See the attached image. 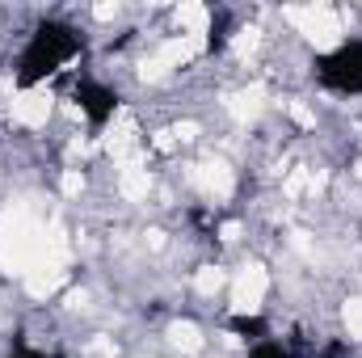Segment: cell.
I'll list each match as a JSON object with an SVG mask.
<instances>
[{
	"mask_svg": "<svg viewBox=\"0 0 362 358\" xmlns=\"http://www.w3.org/2000/svg\"><path fill=\"white\" fill-rule=\"evenodd\" d=\"M228 30H232V13L228 8H215L211 13V51H223L228 47V38H232Z\"/></svg>",
	"mask_w": 362,
	"mask_h": 358,
	"instance_id": "5b68a950",
	"label": "cell"
},
{
	"mask_svg": "<svg viewBox=\"0 0 362 358\" xmlns=\"http://www.w3.org/2000/svg\"><path fill=\"white\" fill-rule=\"evenodd\" d=\"M249 358H295V354H291V346H282V342H274V337H266V342L249 346Z\"/></svg>",
	"mask_w": 362,
	"mask_h": 358,
	"instance_id": "8992f818",
	"label": "cell"
},
{
	"mask_svg": "<svg viewBox=\"0 0 362 358\" xmlns=\"http://www.w3.org/2000/svg\"><path fill=\"white\" fill-rule=\"evenodd\" d=\"M320 358H350V346H346V342H329V346L320 350Z\"/></svg>",
	"mask_w": 362,
	"mask_h": 358,
	"instance_id": "ba28073f",
	"label": "cell"
},
{
	"mask_svg": "<svg viewBox=\"0 0 362 358\" xmlns=\"http://www.w3.org/2000/svg\"><path fill=\"white\" fill-rule=\"evenodd\" d=\"M8 358H64V354H47V350H34L25 337H13V350H8Z\"/></svg>",
	"mask_w": 362,
	"mask_h": 358,
	"instance_id": "52a82bcc",
	"label": "cell"
},
{
	"mask_svg": "<svg viewBox=\"0 0 362 358\" xmlns=\"http://www.w3.org/2000/svg\"><path fill=\"white\" fill-rule=\"evenodd\" d=\"M228 329L240 337V342H249V346H257V342H266L270 337V321L266 316H228Z\"/></svg>",
	"mask_w": 362,
	"mask_h": 358,
	"instance_id": "277c9868",
	"label": "cell"
},
{
	"mask_svg": "<svg viewBox=\"0 0 362 358\" xmlns=\"http://www.w3.org/2000/svg\"><path fill=\"white\" fill-rule=\"evenodd\" d=\"M312 76L329 93H346V97L362 93V38H346L333 51L316 55L312 59Z\"/></svg>",
	"mask_w": 362,
	"mask_h": 358,
	"instance_id": "7a4b0ae2",
	"label": "cell"
},
{
	"mask_svg": "<svg viewBox=\"0 0 362 358\" xmlns=\"http://www.w3.org/2000/svg\"><path fill=\"white\" fill-rule=\"evenodd\" d=\"M85 51V38L76 34V25L68 21H38L30 42L21 47V59H17V72H13V85L25 93V89H38L42 81H51L55 72H64L76 55Z\"/></svg>",
	"mask_w": 362,
	"mask_h": 358,
	"instance_id": "6da1fadb",
	"label": "cell"
},
{
	"mask_svg": "<svg viewBox=\"0 0 362 358\" xmlns=\"http://www.w3.org/2000/svg\"><path fill=\"white\" fill-rule=\"evenodd\" d=\"M72 101L81 105V114L89 118L93 131H101L110 118H114V110L122 105V97L110 89V85H101V81H93V76H81L76 85H72Z\"/></svg>",
	"mask_w": 362,
	"mask_h": 358,
	"instance_id": "3957f363",
	"label": "cell"
}]
</instances>
